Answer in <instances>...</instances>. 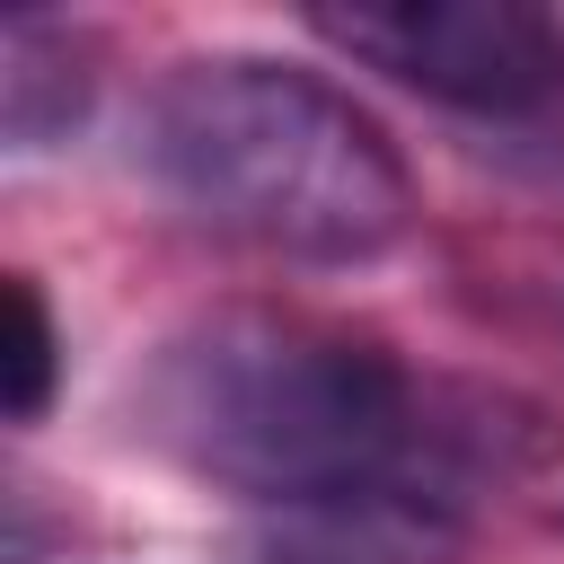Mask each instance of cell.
Instances as JSON below:
<instances>
[{
    "label": "cell",
    "instance_id": "5b68a950",
    "mask_svg": "<svg viewBox=\"0 0 564 564\" xmlns=\"http://www.w3.org/2000/svg\"><path fill=\"white\" fill-rule=\"evenodd\" d=\"M88 62H97L88 35H70L53 18H18L0 35V115H9V141L18 150H44V141H62L88 115V97H97V70Z\"/></svg>",
    "mask_w": 564,
    "mask_h": 564
},
{
    "label": "cell",
    "instance_id": "7a4b0ae2",
    "mask_svg": "<svg viewBox=\"0 0 564 564\" xmlns=\"http://www.w3.org/2000/svg\"><path fill=\"white\" fill-rule=\"evenodd\" d=\"M150 185L212 238L282 264H370L414 229V176L379 115L273 53H194L141 115Z\"/></svg>",
    "mask_w": 564,
    "mask_h": 564
},
{
    "label": "cell",
    "instance_id": "277c9868",
    "mask_svg": "<svg viewBox=\"0 0 564 564\" xmlns=\"http://www.w3.org/2000/svg\"><path fill=\"white\" fill-rule=\"evenodd\" d=\"M467 555V494L441 485H361L326 502L256 511L247 564H458Z\"/></svg>",
    "mask_w": 564,
    "mask_h": 564
},
{
    "label": "cell",
    "instance_id": "8992f818",
    "mask_svg": "<svg viewBox=\"0 0 564 564\" xmlns=\"http://www.w3.org/2000/svg\"><path fill=\"white\" fill-rule=\"evenodd\" d=\"M9 352H0V379H9V423H44L53 405V379H62V335H53V308L35 291V273H9Z\"/></svg>",
    "mask_w": 564,
    "mask_h": 564
},
{
    "label": "cell",
    "instance_id": "3957f363",
    "mask_svg": "<svg viewBox=\"0 0 564 564\" xmlns=\"http://www.w3.org/2000/svg\"><path fill=\"white\" fill-rule=\"evenodd\" d=\"M308 26L449 115L476 123L564 115V18L529 0H388V9H317Z\"/></svg>",
    "mask_w": 564,
    "mask_h": 564
},
{
    "label": "cell",
    "instance_id": "6da1fadb",
    "mask_svg": "<svg viewBox=\"0 0 564 564\" xmlns=\"http://www.w3.org/2000/svg\"><path fill=\"white\" fill-rule=\"evenodd\" d=\"M141 432L256 511L361 485L467 494L538 458V432L502 397L432 388L379 335L308 308H212L176 326L141 370Z\"/></svg>",
    "mask_w": 564,
    "mask_h": 564
}]
</instances>
